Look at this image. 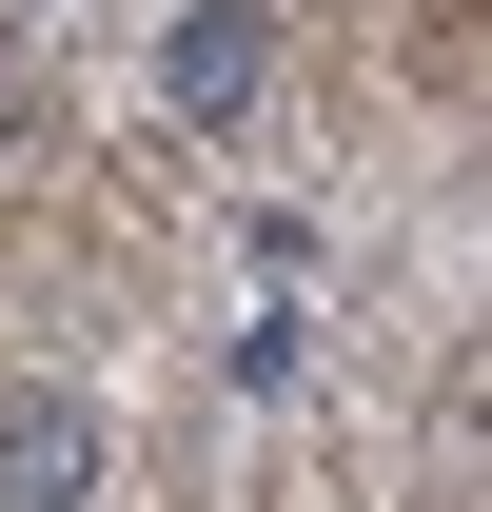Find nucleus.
<instances>
[{"mask_svg": "<svg viewBox=\"0 0 492 512\" xmlns=\"http://www.w3.org/2000/svg\"><path fill=\"white\" fill-rule=\"evenodd\" d=\"M0 138H20V40H0Z\"/></svg>", "mask_w": 492, "mask_h": 512, "instance_id": "nucleus-3", "label": "nucleus"}, {"mask_svg": "<svg viewBox=\"0 0 492 512\" xmlns=\"http://www.w3.org/2000/svg\"><path fill=\"white\" fill-rule=\"evenodd\" d=\"M0 512H99V394H79V375H20V394H0Z\"/></svg>", "mask_w": 492, "mask_h": 512, "instance_id": "nucleus-2", "label": "nucleus"}, {"mask_svg": "<svg viewBox=\"0 0 492 512\" xmlns=\"http://www.w3.org/2000/svg\"><path fill=\"white\" fill-rule=\"evenodd\" d=\"M256 99H276V20H256V0H178V20H158V119L237 138Z\"/></svg>", "mask_w": 492, "mask_h": 512, "instance_id": "nucleus-1", "label": "nucleus"}]
</instances>
